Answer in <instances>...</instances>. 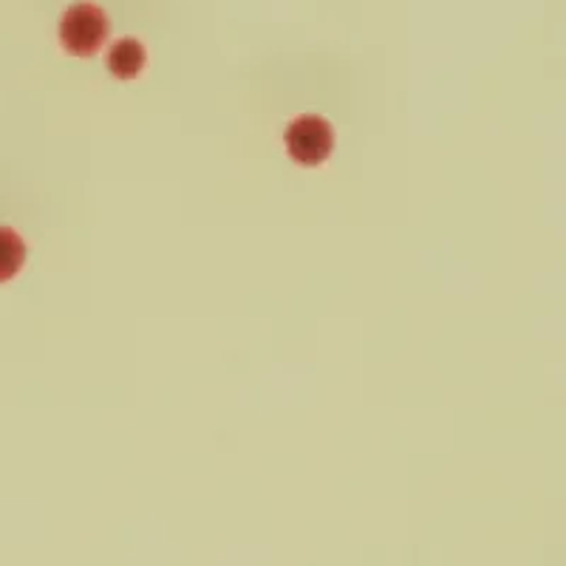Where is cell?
Instances as JSON below:
<instances>
[{"label":"cell","instance_id":"obj_1","mask_svg":"<svg viewBox=\"0 0 566 566\" xmlns=\"http://www.w3.org/2000/svg\"><path fill=\"white\" fill-rule=\"evenodd\" d=\"M111 34V20L94 3H74L60 20V45L71 57H94Z\"/></svg>","mask_w":566,"mask_h":566},{"label":"cell","instance_id":"obj_2","mask_svg":"<svg viewBox=\"0 0 566 566\" xmlns=\"http://www.w3.org/2000/svg\"><path fill=\"white\" fill-rule=\"evenodd\" d=\"M283 139H286V154L303 168H317L335 154V128L328 119L315 114L297 116Z\"/></svg>","mask_w":566,"mask_h":566},{"label":"cell","instance_id":"obj_3","mask_svg":"<svg viewBox=\"0 0 566 566\" xmlns=\"http://www.w3.org/2000/svg\"><path fill=\"white\" fill-rule=\"evenodd\" d=\"M145 65H148V52H145V45L139 40L123 38L108 49V71L123 83L139 77Z\"/></svg>","mask_w":566,"mask_h":566},{"label":"cell","instance_id":"obj_4","mask_svg":"<svg viewBox=\"0 0 566 566\" xmlns=\"http://www.w3.org/2000/svg\"><path fill=\"white\" fill-rule=\"evenodd\" d=\"M23 264H27V244L12 227L0 224V283L18 277Z\"/></svg>","mask_w":566,"mask_h":566}]
</instances>
